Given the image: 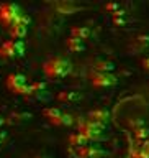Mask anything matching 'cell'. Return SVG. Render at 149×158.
<instances>
[{"label":"cell","instance_id":"obj_1","mask_svg":"<svg viewBox=\"0 0 149 158\" xmlns=\"http://www.w3.org/2000/svg\"><path fill=\"white\" fill-rule=\"evenodd\" d=\"M72 69V64L69 59L62 58V56H53L49 58L48 61H44L43 64V73L44 76L49 77V79H61V77H66Z\"/></svg>","mask_w":149,"mask_h":158},{"label":"cell","instance_id":"obj_2","mask_svg":"<svg viewBox=\"0 0 149 158\" xmlns=\"http://www.w3.org/2000/svg\"><path fill=\"white\" fill-rule=\"evenodd\" d=\"M76 125H77V132L85 137L88 142L103 138V125H97V123L87 120V118H77Z\"/></svg>","mask_w":149,"mask_h":158},{"label":"cell","instance_id":"obj_3","mask_svg":"<svg viewBox=\"0 0 149 158\" xmlns=\"http://www.w3.org/2000/svg\"><path fill=\"white\" fill-rule=\"evenodd\" d=\"M43 115L46 117L51 123H54V125L71 127V125H74V123L77 122L76 118H74V115L61 110V109H57V107H48V109H44Z\"/></svg>","mask_w":149,"mask_h":158},{"label":"cell","instance_id":"obj_4","mask_svg":"<svg viewBox=\"0 0 149 158\" xmlns=\"http://www.w3.org/2000/svg\"><path fill=\"white\" fill-rule=\"evenodd\" d=\"M22 15H25V13L22 12V8H20L18 5H15V3H2L0 5V23H2L7 30L12 27Z\"/></svg>","mask_w":149,"mask_h":158},{"label":"cell","instance_id":"obj_5","mask_svg":"<svg viewBox=\"0 0 149 158\" xmlns=\"http://www.w3.org/2000/svg\"><path fill=\"white\" fill-rule=\"evenodd\" d=\"M29 84L31 82H28V79L23 74H10L7 77V87L18 96H28Z\"/></svg>","mask_w":149,"mask_h":158},{"label":"cell","instance_id":"obj_6","mask_svg":"<svg viewBox=\"0 0 149 158\" xmlns=\"http://www.w3.org/2000/svg\"><path fill=\"white\" fill-rule=\"evenodd\" d=\"M25 53V44L22 40H7L0 44V56L2 58H18Z\"/></svg>","mask_w":149,"mask_h":158},{"label":"cell","instance_id":"obj_7","mask_svg":"<svg viewBox=\"0 0 149 158\" xmlns=\"http://www.w3.org/2000/svg\"><path fill=\"white\" fill-rule=\"evenodd\" d=\"M88 79L95 87H108L116 84V77L113 76L112 73H97L90 69V74H88Z\"/></svg>","mask_w":149,"mask_h":158},{"label":"cell","instance_id":"obj_8","mask_svg":"<svg viewBox=\"0 0 149 158\" xmlns=\"http://www.w3.org/2000/svg\"><path fill=\"white\" fill-rule=\"evenodd\" d=\"M28 23H29V18L26 17V15H22V17L8 28L10 36H12L13 40H22L28 31Z\"/></svg>","mask_w":149,"mask_h":158},{"label":"cell","instance_id":"obj_9","mask_svg":"<svg viewBox=\"0 0 149 158\" xmlns=\"http://www.w3.org/2000/svg\"><path fill=\"white\" fill-rule=\"evenodd\" d=\"M72 153L77 158H98L100 155H103V152L95 145H84L80 148H72Z\"/></svg>","mask_w":149,"mask_h":158},{"label":"cell","instance_id":"obj_10","mask_svg":"<svg viewBox=\"0 0 149 158\" xmlns=\"http://www.w3.org/2000/svg\"><path fill=\"white\" fill-rule=\"evenodd\" d=\"M87 120H90L97 125H105L107 120H108V112L107 110H102V109H95V110H90L87 114Z\"/></svg>","mask_w":149,"mask_h":158},{"label":"cell","instance_id":"obj_11","mask_svg":"<svg viewBox=\"0 0 149 158\" xmlns=\"http://www.w3.org/2000/svg\"><path fill=\"white\" fill-rule=\"evenodd\" d=\"M80 99V94L79 92H74V91H62L57 94V101L59 102H64V104H72Z\"/></svg>","mask_w":149,"mask_h":158},{"label":"cell","instance_id":"obj_12","mask_svg":"<svg viewBox=\"0 0 149 158\" xmlns=\"http://www.w3.org/2000/svg\"><path fill=\"white\" fill-rule=\"evenodd\" d=\"M69 145L72 148H80L84 145H88V140L84 135H80L79 132H76V133H71V135H69Z\"/></svg>","mask_w":149,"mask_h":158},{"label":"cell","instance_id":"obj_13","mask_svg":"<svg viewBox=\"0 0 149 158\" xmlns=\"http://www.w3.org/2000/svg\"><path fill=\"white\" fill-rule=\"evenodd\" d=\"M71 36L80 40V41H85V40L90 36V28L88 27H74L71 30Z\"/></svg>","mask_w":149,"mask_h":158},{"label":"cell","instance_id":"obj_14","mask_svg":"<svg viewBox=\"0 0 149 158\" xmlns=\"http://www.w3.org/2000/svg\"><path fill=\"white\" fill-rule=\"evenodd\" d=\"M66 46L67 49L71 53H79V51H84V41H80V40H77V38H72V36H69L67 38V41H66Z\"/></svg>","mask_w":149,"mask_h":158},{"label":"cell","instance_id":"obj_15","mask_svg":"<svg viewBox=\"0 0 149 158\" xmlns=\"http://www.w3.org/2000/svg\"><path fill=\"white\" fill-rule=\"evenodd\" d=\"M113 68L115 66L108 61H95L92 64V71H97V73H112Z\"/></svg>","mask_w":149,"mask_h":158},{"label":"cell","instance_id":"obj_16","mask_svg":"<svg viewBox=\"0 0 149 158\" xmlns=\"http://www.w3.org/2000/svg\"><path fill=\"white\" fill-rule=\"evenodd\" d=\"M26 118H29L28 114H23V112H13V114H10L8 115V122L10 123H22L25 122Z\"/></svg>","mask_w":149,"mask_h":158},{"label":"cell","instance_id":"obj_17","mask_svg":"<svg viewBox=\"0 0 149 158\" xmlns=\"http://www.w3.org/2000/svg\"><path fill=\"white\" fill-rule=\"evenodd\" d=\"M7 138V132H3V130H0V145L3 143V140Z\"/></svg>","mask_w":149,"mask_h":158},{"label":"cell","instance_id":"obj_18","mask_svg":"<svg viewBox=\"0 0 149 158\" xmlns=\"http://www.w3.org/2000/svg\"><path fill=\"white\" fill-rule=\"evenodd\" d=\"M143 64H146V69H149V59H143Z\"/></svg>","mask_w":149,"mask_h":158},{"label":"cell","instance_id":"obj_19","mask_svg":"<svg viewBox=\"0 0 149 158\" xmlns=\"http://www.w3.org/2000/svg\"><path fill=\"white\" fill-rule=\"evenodd\" d=\"M3 122H5V120H3V118H2V117H0V125H2V123H3Z\"/></svg>","mask_w":149,"mask_h":158}]
</instances>
